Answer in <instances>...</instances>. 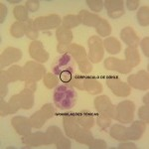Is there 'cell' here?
<instances>
[{"mask_svg":"<svg viewBox=\"0 0 149 149\" xmlns=\"http://www.w3.org/2000/svg\"><path fill=\"white\" fill-rule=\"evenodd\" d=\"M22 58V52L20 49L13 47H9L3 51L0 57V66L3 68V67H7L12 63H15L21 60Z\"/></svg>","mask_w":149,"mask_h":149,"instance_id":"cell-14","label":"cell"},{"mask_svg":"<svg viewBox=\"0 0 149 149\" xmlns=\"http://www.w3.org/2000/svg\"><path fill=\"white\" fill-rule=\"evenodd\" d=\"M85 90L91 95H98L102 92V86L95 78L86 77L85 80Z\"/></svg>","mask_w":149,"mask_h":149,"instance_id":"cell-24","label":"cell"},{"mask_svg":"<svg viewBox=\"0 0 149 149\" xmlns=\"http://www.w3.org/2000/svg\"><path fill=\"white\" fill-rule=\"evenodd\" d=\"M104 67L107 70L118 72L120 74H128L132 70V68L129 66L126 61L112 57L107 58V60L104 61Z\"/></svg>","mask_w":149,"mask_h":149,"instance_id":"cell-15","label":"cell"},{"mask_svg":"<svg viewBox=\"0 0 149 149\" xmlns=\"http://www.w3.org/2000/svg\"><path fill=\"white\" fill-rule=\"evenodd\" d=\"M0 95H1V97H4L5 95H7V92H8V88H7V86H8V83L3 80H0Z\"/></svg>","mask_w":149,"mask_h":149,"instance_id":"cell-49","label":"cell"},{"mask_svg":"<svg viewBox=\"0 0 149 149\" xmlns=\"http://www.w3.org/2000/svg\"><path fill=\"white\" fill-rule=\"evenodd\" d=\"M137 21L141 26H148L149 24V8L147 6H143L137 12Z\"/></svg>","mask_w":149,"mask_h":149,"instance_id":"cell-36","label":"cell"},{"mask_svg":"<svg viewBox=\"0 0 149 149\" xmlns=\"http://www.w3.org/2000/svg\"><path fill=\"white\" fill-rule=\"evenodd\" d=\"M22 143L29 147H38L41 145H48L46 132L37 131L35 133H30L22 138Z\"/></svg>","mask_w":149,"mask_h":149,"instance_id":"cell-18","label":"cell"},{"mask_svg":"<svg viewBox=\"0 0 149 149\" xmlns=\"http://www.w3.org/2000/svg\"><path fill=\"white\" fill-rule=\"evenodd\" d=\"M118 148L119 149H135L136 148V145L134 143H127V142H124V143H120L118 145Z\"/></svg>","mask_w":149,"mask_h":149,"instance_id":"cell-53","label":"cell"},{"mask_svg":"<svg viewBox=\"0 0 149 149\" xmlns=\"http://www.w3.org/2000/svg\"><path fill=\"white\" fill-rule=\"evenodd\" d=\"M25 81V88H28L31 92L34 93L37 88V85H36V81Z\"/></svg>","mask_w":149,"mask_h":149,"instance_id":"cell-52","label":"cell"},{"mask_svg":"<svg viewBox=\"0 0 149 149\" xmlns=\"http://www.w3.org/2000/svg\"><path fill=\"white\" fill-rule=\"evenodd\" d=\"M134 110H135V104L130 100H123L119 102L116 107V117L121 123H130L133 120Z\"/></svg>","mask_w":149,"mask_h":149,"instance_id":"cell-4","label":"cell"},{"mask_svg":"<svg viewBox=\"0 0 149 149\" xmlns=\"http://www.w3.org/2000/svg\"><path fill=\"white\" fill-rule=\"evenodd\" d=\"M29 54L30 56L40 63H46L49 60V53L45 50L42 42L40 41H33L29 46Z\"/></svg>","mask_w":149,"mask_h":149,"instance_id":"cell-13","label":"cell"},{"mask_svg":"<svg viewBox=\"0 0 149 149\" xmlns=\"http://www.w3.org/2000/svg\"><path fill=\"white\" fill-rule=\"evenodd\" d=\"M109 134L112 138L119 141H127V134H126V127L120 125V124H114L111 126Z\"/></svg>","mask_w":149,"mask_h":149,"instance_id":"cell-31","label":"cell"},{"mask_svg":"<svg viewBox=\"0 0 149 149\" xmlns=\"http://www.w3.org/2000/svg\"><path fill=\"white\" fill-rule=\"evenodd\" d=\"M33 93H34L31 92L28 88H24L20 93L13 95V97L15 98L16 102L20 109H32L33 104H34V95Z\"/></svg>","mask_w":149,"mask_h":149,"instance_id":"cell-19","label":"cell"},{"mask_svg":"<svg viewBox=\"0 0 149 149\" xmlns=\"http://www.w3.org/2000/svg\"><path fill=\"white\" fill-rule=\"evenodd\" d=\"M107 85L111 90V92L117 97H128L131 93L130 86H128V84L122 81L116 77H109V78H107Z\"/></svg>","mask_w":149,"mask_h":149,"instance_id":"cell-8","label":"cell"},{"mask_svg":"<svg viewBox=\"0 0 149 149\" xmlns=\"http://www.w3.org/2000/svg\"><path fill=\"white\" fill-rule=\"evenodd\" d=\"M85 80H86V76L76 74L74 77H73L72 81L69 84L70 86H74V88H79V90H85Z\"/></svg>","mask_w":149,"mask_h":149,"instance_id":"cell-39","label":"cell"},{"mask_svg":"<svg viewBox=\"0 0 149 149\" xmlns=\"http://www.w3.org/2000/svg\"><path fill=\"white\" fill-rule=\"evenodd\" d=\"M88 47H90V53H88V60L93 64L100 63L103 59V42L97 36H93L88 40Z\"/></svg>","mask_w":149,"mask_h":149,"instance_id":"cell-5","label":"cell"},{"mask_svg":"<svg viewBox=\"0 0 149 149\" xmlns=\"http://www.w3.org/2000/svg\"><path fill=\"white\" fill-rule=\"evenodd\" d=\"M10 33L13 37L15 38H21L25 35V24L24 22H19L16 21L15 23L12 24Z\"/></svg>","mask_w":149,"mask_h":149,"instance_id":"cell-35","label":"cell"},{"mask_svg":"<svg viewBox=\"0 0 149 149\" xmlns=\"http://www.w3.org/2000/svg\"><path fill=\"white\" fill-rule=\"evenodd\" d=\"M146 123L141 120H136L131 124L130 127H126L127 140H138L145 130Z\"/></svg>","mask_w":149,"mask_h":149,"instance_id":"cell-20","label":"cell"},{"mask_svg":"<svg viewBox=\"0 0 149 149\" xmlns=\"http://www.w3.org/2000/svg\"><path fill=\"white\" fill-rule=\"evenodd\" d=\"M77 118H78V122L81 127L86 129H91L95 124V118L93 115L91 113L90 111H81L80 113H77Z\"/></svg>","mask_w":149,"mask_h":149,"instance_id":"cell-25","label":"cell"},{"mask_svg":"<svg viewBox=\"0 0 149 149\" xmlns=\"http://www.w3.org/2000/svg\"><path fill=\"white\" fill-rule=\"evenodd\" d=\"M7 15V8L3 3H0V23H3L5 21Z\"/></svg>","mask_w":149,"mask_h":149,"instance_id":"cell-50","label":"cell"},{"mask_svg":"<svg viewBox=\"0 0 149 149\" xmlns=\"http://www.w3.org/2000/svg\"><path fill=\"white\" fill-rule=\"evenodd\" d=\"M0 80H3L7 83H15L17 81H25V73L24 69L19 66H12L6 71L0 72Z\"/></svg>","mask_w":149,"mask_h":149,"instance_id":"cell-12","label":"cell"},{"mask_svg":"<svg viewBox=\"0 0 149 149\" xmlns=\"http://www.w3.org/2000/svg\"><path fill=\"white\" fill-rule=\"evenodd\" d=\"M55 114V109L51 103H46L42 107V109L35 113H33L30 117L31 124L34 128H41L47 120L52 118Z\"/></svg>","mask_w":149,"mask_h":149,"instance_id":"cell-3","label":"cell"},{"mask_svg":"<svg viewBox=\"0 0 149 149\" xmlns=\"http://www.w3.org/2000/svg\"><path fill=\"white\" fill-rule=\"evenodd\" d=\"M67 53H69L76 60V62L79 65L80 71L83 72L84 74H90L93 71V66L86 56V50L84 47L78 44H70L67 49Z\"/></svg>","mask_w":149,"mask_h":149,"instance_id":"cell-2","label":"cell"},{"mask_svg":"<svg viewBox=\"0 0 149 149\" xmlns=\"http://www.w3.org/2000/svg\"><path fill=\"white\" fill-rule=\"evenodd\" d=\"M52 71L57 76H60V74L65 71L74 73V62L73 60V57L69 53H65L60 58H57V60L54 62V64L52 66Z\"/></svg>","mask_w":149,"mask_h":149,"instance_id":"cell-7","label":"cell"},{"mask_svg":"<svg viewBox=\"0 0 149 149\" xmlns=\"http://www.w3.org/2000/svg\"><path fill=\"white\" fill-rule=\"evenodd\" d=\"M88 6L95 12H100L103 7V1L102 0H86Z\"/></svg>","mask_w":149,"mask_h":149,"instance_id":"cell-42","label":"cell"},{"mask_svg":"<svg viewBox=\"0 0 149 149\" xmlns=\"http://www.w3.org/2000/svg\"><path fill=\"white\" fill-rule=\"evenodd\" d=\"M95 107L100 113L109 115L110 118L116 117V107L107 95H100L95 100Z\"/></svg>","mask_w":149,"mask_h":149,"instance_id":"cell-10","label":"cell"},{"mask_svg":"<svg viewBox=\"0 0 149 149\" xmlns=\"http://www.w3.org/2000/svg\"><path fill=\"white\" fill-rule=\"evenodd\" d=\"M97 123L98 124V126H100L102 129H105L111 124V118L107 114L100 113L97 115Z\"/></svg>","mask_w":149,"mask_h":149,"instance_id":"cell-41","label":"cell"},{"mask_svg":"<svg viewBox=\"0 0 149 149\" xmlns=\"http://www.w3.org/2000/svg\"><path fill=\"white\" fill-rule=\"evenodd\" d=\"M13 14L14 17L17 19L19 22H26L28 20V9L26 8V6L23 5H18L13 9Z\"/></svg>","mask_w":149,"mask_h":149,"instance_id":"cell-32","label":"cell"},{"mask_svg":"<svg viewBox=\"0 0 149 149\" xmlns=\"http://www.w3.org/2000/svg\"><path fill=\"white\" fill-rule=\"evenodd\" d=\"M129 86L140 91H147L149 88V74L147 72L140 71L137 74H130L127 78Z\"/></svg>","mask_w":149,"mask_h":149,"instance_id":"cell-11","label":"cell"},{"mask_svg":"<svg viewBox=\"0 0 149 149\" xmlns=\"http://www.w3.org/2000/svg\"><path fill=\"white\" fill-rule=\"evenodd\" d=\"M9 3H12V4H16V3H20V0H16V1H13V0H8Z\"/></svg>","mask_w":149,"mask_h":149,"instance_id":"cell-55","label":"cell"},{"mask_svg":"<svg viewBox=\"0 0 149 149\" xmlns=\"http://www.w3.org/2000/svg\"><path fill=\"white\" fill-rule=\"evenodd\" d=\"M33 22L34 21L32 19H28L26 22H24V24H25V35L27 36L29 39H32L33 41H35L38 38V36H39V33L35 29Z\"/></svg>","mask_w":149,"mask_h":149,"instance_id":"cell-33","label":"cell"},{"mask_svg":"<svg viewBox=\"0 0 149 149\" xmlns=\"http://www.w3.org/2000/svg\"><path fill=\"white\" fill-rule=\"evenodd\" d=\"M12 126L15 129L19 135L26 136L31 133L32 130V124H31L30 118L25 116H15L11 120Z\"/></svg>","mask_w":149,"mask_h":149,"instance_id":"cell-16","label":"cell"},{"mask_svg":"<svg viewBox=\"0 0 149 149\" xmlns=\"http://www.w3.org/2000/svg\"><path fill=\"white\" fill-rule=\"evenodd\" d=\"M71 145H72L71 141L67 137H64V136L56 143V147L58 149H70L71 148Z\"/></svg>","mask_w":149,"mask_h":149,"instance_id":"cell-45","label":"cell"},{"mask_svg":"<svg viewBox=\"0 0 149 149\" xmlns=\"http://www.w3.org/2000/svg\"><path fill=\"white\" fill-rule=\"evenodd\" d=\"M62 20L57 14H51V15L44 16V17H38L34 20V27L37 31L39 30H50L57 27H60Z\"/></svg>","mask_w":149,"mask_h":149,"instance_id":"cell-9","label":"cell"},{"mask_svg":"<svg viewBox=\"0 0 149 149\" xmlns=\"http://www.w3.org/2000/svg\"><path fill=\"white\" fill-rule=\"evenodd\" d=\"M120 37L122 41L125 43L126 45H128V47H133L136 48L139 44V38L136 35L135 31L133 30L131 27H125L122 29L120 33Z\"/></svg>","mask_w":149,"mask_h":149,"instance_id":"cell-21","label":"cell"},{"mask_svg":"<svg viewBox=\"0 0 149 149\" xmlns=\"http://www.w3.org/2000/svg\"><path fill=\"white\" fill-rule=\"evenodd\" d=\"M40 2L38 0H28L26 1V8L28 9V11L31 12H36L39 9Z\"/></svg>","mask_w":149,"mask_h":149,"instance_id":"cell-46","label":"cell"},{"mask_svg":"<svg viewBox=\"0 0 149 149\" xmlns=\"http://www.w3.org/2000/svg\"><path fill=\"white\" fill-rule=\"evenodd\" d=\"M74 139L76 141H78L79 143L88 145V144L93 140V136L92 132L88 130V129L84 128V127H80V128L77 130L76 133H74Z\"/></svg>","mask_w":149,"mask_h":149,"instance_id":"cell-27","label":"cell"},{"mask_svg":"<svg viewBox=\"0 0 149 149\" xmlns=\"http://www.w3.org/2000/svg\"><path fill=\"white\" fill-rule=\"evenodd\" d=\"M141 45V49H142L143 54L146 57H149V37L144 38L142 40V42L140 43Z\"/></svg>","mask_w":149,"mask_h":149,"instance_id":"cell-48","label":"cell"},{"mask_svg":"<svg viewBox=\"0 0 149 149\" xmlns=\"http://www.w3.org/2000/svg\"><path fill=\"white\" fill-rule=\"evenodd\" d=\"M79 17H80L81 23L86 26H90V27H97L102 19L97 14L90 13L86 10H81L79 13Z\"/></svg>","mask_w":149,"mask_h":149,"instance_id":"cell-23","label":"cell"},{"mask_svg":"<svg viewBox=\"0 0 149 149\" xmlns=\"http://www.w3.org/2000/svg\"><path fill=\"white\" fill-rule=\"evenodd\" d=\"M138 116L146 124L149 123V105L141 107L138 110Z\"/></svg>","mask_w":149,"mask_h":149,"instance_id":"cell-43","label":"cell"},{"mask_svg":"<svg viewBox=\"0 0 149 149\" xmlns=\"http://www.w3.org/2000/svg\"><path fill=\"white\" fill-rule=\"evenodd\" d=\"M95 29H97V32L98 33V35L102 36V37H107V36L110 35V33H111V27H110L109 23L107 20H104V19H102V21L95 27Z\"/></svg>","mask_w":149,"mask_h":149,"instance_id":"cell-38","label":"cell"},{"mask_svg":"<svg viewBox=\"0 0 149 149\" xmlns=\"http://www.w3.org/2000/svg\"><path fill=\"white\" fill-rule=\"evenodd\" d=\"M62 22H63V26L67 29L77 27L81 23L79 15H67L64 17Z\"/></svg>","mask_w":149,"mask_h":149,"instance_id":"cell-34","label":"cell"},{"mask_svg":"<svg viewBox=\"0 0 149 149\" xmlns=\"http://www.w3.org/2000/svg\"><path fill=\"white\" fill-rule=\"evenodd\" d=\"M46 136L48 140V145L56 144L58 141L63 137V132L57 126H50L46 131Z\"/></svg>","mask_w":149,"mask_h":149,"instance_id":"cell-30","label":"cell"},{"mask_svg":"<svg viewBox=\"0 0 149 149\" xmlns=\"http://www.w3.org/2000/svg\"><path fill=\"white\" fill-rule=\"evenodd\" d=\"M124 55H125V61L128 63L129 66L131 68L138 66V64L140 63V56L136 48L133 47H127L124 51Z\"/></svg>","mask_w":149,"mask_h":149,"instance_id":"cell-28","label":"cell"},{"mask_svg":"<svg viewBox=\"0 0 149 149\" xmlns=\"http://www.w3.org/2000/svg\"><path fill=\"white\" fill-rule=\"evenodd\" d=\"M44 85L48 88H53L58 85V78L55 74L47 73L44 76Z\"/></svg>","mask_w":149,"mask_h":149,"instance_id":"cell-40","label":"cell"},{"mask_svg":"<svg viewBox=\"0 0 149 149\" xmlns=\"http://www.w3.org/2000/svg\"><path fill=\"white\" fill-rule=\"evenodd\" d=\"M63 125H64L65 132H66L67 136L70 138H74V133H76L77 130L81 127L78 122V118H77V113L70 112V113L64 114Z\"/></svg>","mask_w":149,"mask_h":149,"instance_id":"cell-17","label":"cell"},{"mask_svg":"<svg viewBox=\"0 0 149 149\" xmlns=\"http://www.w3.org/2000/svg\"><path fill=\"white\" fill-rule=\"evenodd\" d=\"M103 45H104V48L107 49V52H109L111 55L118 54L121 50V45L119 43V41L113 37L107 38L103 41Z\"/></svg>","mask_w":149,"mask_h":149,"instance_id":"cell-29","label":"cell"},{"mask_svg":"<svg viewBox=\"0 0 149 149\" xmlns=\"http://www.w3.org/2000/svg\"><path fill=\"white\" fill-rule=\"evenodd\" d=\"M88 146L90 149H105L107 147V144L102 139H93Z\"/></svg>","mask_w":149,"mask_h":149,"instance_id":"cell-44","label":"cell"},{"mask_svg":"<svg viewBox=\"0 0 149 149\" xmlns=\"http://www.w3.org/2000/svg\"><path fill=\"white\" fill-rule=\"evenodd\" d=\"M138 5H139L138 0H127L126 1V6L129 10H135V9H137Z\"/></svg>","mask_w":149,"mask_h":149,"instance_id":"cell-51","label":"cell"},{"mask_svg":"<svg viewBox=\"0 0 149 149\" xmlns=\"http://www.w3.org/2000/svg\"><path fill=\"white\" fill-rule=\"evenodd\" d=\"M24 73H25V81H38L45 76L46 69L43 65L38 64L36 62H27L24 66Z\"/></svg>","mask_w":149,"mask_h":149,"instance_id":"cell-6","label":"cell"},{"mask_svg":"<svg viewBox=\"0 0 149 149\" xmlns=\"http://www.w3.org/2000/svg\"><path fill=\"white\" fill-rule=\"evenodd\" d=\"M56 37L59 44L69 46L70 43L72 42V39H73V32L70 29L65 28L64 26L58 27L56 30Z\"/></svg>","mask_w":149,"mask_h":149,"instance_id":"cell-26","label":"cell"},{"mask_svg":"<svg viewBox=\"0 0 149 149\" xmlns=\"http://www.w3.org/2000/svg\"><path fill=\"white\" fill-rule=\"evenodd\" d=\"M73 74L74 73H71L69 71H65L60 74V80L65 84H69L72 81V79H73Z\"/></svg>","mask_w":149,"mask_h":149,"instance_id":"cell-47","label":"cell"},{"mask_svg":"<svg viewBox=\"0 0 149 149\" xmlns=\"http://www.w3.org/2000/svg\"><path fill=\"white\" fill-rule=\"evenodd\" d=\"M103 5L105 6L107 10V13L114 12L123 9V1L121 0H107L103 2Z\"/></svg>","mask_w":149,"mask_h":149,"instance_id":"cell-37","label":"cell"},{"mask_svg":"<svg viewBox=\"0 0 149 149\" xmlns=\"http://www.w3.org/2000/svg\"><path fill=\"white\" fill-rule=\"evenodd\" d=\"M53 100L58 109H71L77 103L78 95L73 86L67 84L57 86L53 95Z\"/></svg>","mask_w":149,"mask_h":149,"instance_id":"cell-1","label":"cell"},{"mask_svg":"<svg viewBox=\"0 0 149 149\" xmlns=\"http://www.w3.org/2000/svg\"><path fill=\"white\" fill-rule=\"evenodd\" d=\"M20 109L17 102H15L14 97H12L8 102L4 100L3 97L0 98V115L1 116H6L11 113H16L18 110Z\"/></svg>","mask_w":149,"mask_h":149,"instance_id":"cell-22","label":"cell"},{"mask_svg":"<svg viewBox=\"0 0 149 149\" xmlns=\"http://www.w3.org/2000/svg\"><path fill=\"white\" fill-rule=\"evenodd\" d=\"M148 97H149V93H146V95H144V97H143V102L145 103V105H149L148 104Z\"/></svg>","mask_w":149,"mask_h":149,"instance_id":"cell-54","label":"cell"}]
</instances>
